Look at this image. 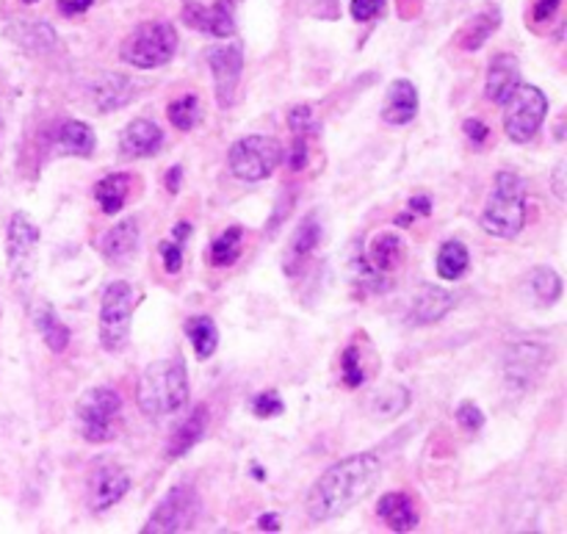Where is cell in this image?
Segmentation results:
<instances>
[{"label":"cell","mask_w":567,"mask_h":534,"mask_svg":"<svg viewBox=\"0 0 567 534\" xmlns=\"http://www.w3.org/2000/svg\"><path fill=\"white\" fill-rule=\"evenodd\" d=\"M380 476L382 463L371 452H360L347 460H338L310 487L308 502H305L308 518L313 524H330V521L341 518L349 510L358 507L363 499H369Z\"/></svg>","instance_id":"cell-1"},{"label":"cell","mask_w":567,"mask_h":534,"mask_svg":"<svg viewBox=\"0 0 567 534\" xmlns=\"http://www.w3.org/2000/svg\"><path fill=\"white\" fill-rule=\"evenodd\" d=\"M188 374L181 358L158 360L147 366L136 382V404L150 421H161L166 415L181 413L188 404Z\"/></svg>","instance_id":"cell-2"},{"label":"cell","mask_w":567,"mask_h":534,"mask_svg":"<svg viewBox=\"0 0 567 534\" xmlns=\"http://www.w3.org/2000/svg\"><path fill=\"white\" fill-rule=\"evenodd\" d=\"M480 225L487 236L515 238L526 225V183L515 172H498L487 194Z\"/></svg>","instance_id":"cell-3"},{"label":"cell","mask_w":567,"mask_h":534,"mask_svg":"<svg viewBox=\"0 0 567 534\" xmlns=\"http://www.w3.org/2000/svg\"><path fill=\"white\" fill-rule=\"evenodd\" d=\"M177 31L175 25L164 20L142 22L131 37L122 42V61L136 70H158V66L169 64L177 53Z\"/></svg>","instance_id":"cell-4"},{"label":"cell","mask_w":567,"mask_h":534,"mask_svg":"<svg viewBox=\"0 0 567 534\" xmlns=\"http://www.w3.org/2000/svg\"><path fill=\"white\" fill-rule=\"evenodd\" d=\"M286 158V150L271 136H244L227 150V166L244 183H260L275 175L277 166Z\"/></svg>","instance_id":"cell-5"},{"label":"cell","mask_w":567,"mask_h":534,"mask_svg":"<svg viewBox=\"0 0 567 534\" xmlns=\"http://www.w3.org/2000/svg\"><path fill=\"white\" fill-rule=\"evenodd\" d=\"M133 308H136V294L125 280H114L105 286L100 299V343L109 352H120L131 336Z\"/></svg>","instance_id":"cell-6"},{"label":"cell","mask_w":567,"mask_h":534,"mask_svg":"<svg viewBox=\"0 0 567 534\" xmlns=\"http://www.w3.org/2000/svg\"><path fill=\"white\" fill-rule=\"evenodd\" d=\"M504 131L515 144H526L540 133L548 114V97L543 89L520 83L504 103Z\"/></svg>","instance_id":"cell-7"},{"label":"cell","mask_w":567,"mask_h":534,"mask_svg":"<svg viewBox=\"0 0 567 534\" xmlns=\"http://www.w3.org/2000/svg\"><path fill=\"white\" fill-rule=\"evenodd\" d=\"M122 410V399L114 388H89L75 404V415L81 421V435L89 443H103L114 435L116 415Z\"/></svg>","instance_id":"cell-8"},{"label":"cell","mask_w":567,"mask_h":534,"mask_svg":"<svg viewBox=\"0 0 567 534\" xmlns=\"http://www.w3.org/2000/svg\"><path fill=\"white\" fill-rule=\"evenodd\" d=\"M199 513H203L199 493L192 485H175L153 510V515L144 524V532H192L197 526Z\"/></svg>","instance_id":"cell-9"},{"label":"cell","mask_w":567,"mask_h":534,"mask_svg":"<svg viewBox=\"0 0 567 534\" xmlns=\"http://www.w3.org/2000/svg\"><path fill=\"white\" fill-rule=\"evenodd\" d=\"M37 249H39V227L25 210H17L6 230V260L14 283L28 286L37 271Z\"/></svg>","instance_id":"cell-10"},{"label":"cell","mask_w":567,"mask_h":534,"mask_svg":"<svg viewBox=\"0 0 567 534\" xmlns=\"http://www.w3.org/2000/svg\"><path fill=\"white\" fill-rule=\"evenodd\" d=\"M210 66V75H214V86H216V100H219L221 109H230L236 103V92L238 83H241V72H244V50L238 42H227V44H216L205 53Z\"/></svg>","instance_id":"cell-11"},{"label":"cell","mask_w":567,"mask_h":534,"mask_svg":"<svg viewBox=\"0 0 567 534\" xmlns=\"http://www.w3.org/2000/svg\"><path fill=\"white\" fill-rule=\"evenodd\" d=\"M131 491V476L125 469L114 463H100L97 469L89 474L86 482V504L92 513H105L114 504H120L122 499Z\"/></svg>","instance_id":"cell-12"},{"label":"cell","mask_w":567,"mask_h":534,"mask_svg":"<svg viewBox=\"0 0 567 534\" xmlns=\"http://www.w3.org/2000/svg\"><path fill=\"white\" fill-rule=\"evenodd\" d=\"M183 20L194 31L210 33V37L227 39L236 33V17H233L230 0H219L214 6H203L197 0H186L183 3Z\"/></svg>","instance_id":"cell-13"},{"label":"cell","mask_w":567,"mask_h":534,"mask_svg":"<svg viewBox=\"0 0 567 534\" xmlns=\"http://www.w3.org/2000/svg\"><path fill=\"white\" fill-rule=\"evenodd\" d=\"M321 242V222L319 210H310L302 222L293 230L291 242H288L286 258H282V266H286V275H299L305 269V260L316 253Z\"/></svg>","instance_id":"cell-14"},{"label":"cell","mask_w":567,"mask_h":534,"mask_svg":"<svg viewBox=\"0 0 567 534\" xmlns=\"http://www.w3.org/2000/svg\"><path fill=\"white\" fill-rule=\"evenodd\" d=\"M164 147V131L153 120H133L120 136V155L127 161L153 158Z\"/></svg>","instance_id":"cell-15"},{"label":"cell","mask_w":567,"mask_h":534,"mask_svg":"<svg viewBox=\"0 0 567 534\" xmlns=\"http://www.w3.org/2000/svg\"><path fill=\"white\" fill-rule=\"evenodd\" d=\"M520 83H524V78H520V61L515 59L513 53L493 55L485 81L487 100L496 105H504L509 100V94H513Z\"/></svg>","instance_id":"cell-16"},{"label":"cell","mask_w":567,"mask_h":534,"mask_svg":"<svg viewBox=\"0 0 567 534\" xmlns=\"http://www.w3.org/2000/svg\"><path fill=\"white\" fill-rule=\"evenodd\" d=\"M133 97H136V83L122 72H105L92 83V100L103 114L125 109L133 103Z\"/></svg>","instance_id":"cell-17"},{"label":"cell","mask_w":567,"mask_h":534,"mask_svg":"<svg viewBox=\"0 0 567 534\" xmlns=\"http://www.w3.org/2000/svg\"><path fill=\"white\" fill-rule=\"evenodd\" d=\"M419 114V89L408 78H399L388 86L385 103H382V120L388 125H408Z\"/></svg>","instance_id":"cell-18"},{"label":"cell","mask_w":567,"mask_h":534,"mask_svg":"<svg viewBox=\"0 0 567 534\" xmlns=\"http://www.w3.org/2000/svg\"><path fill=\"white\" fill-rule=\"evenodd\" d=\"M548 360V349L540 343H518L507 352V380L513 386L526 388V382L537 380Z\"/></svg>","instance_id":"cell-19"},{"label":"cell","mask_w":567,"mask_h":534,"mask_svg":"<svg viewBox=\"0 0 567 534\" xmlns=\"http://www.w3.org/2000/svg\"><path fill=\"white\" fill-rule=\"evenodd\" d=\"M138 249V222L136 219H125L116 222L103 238H100V255H103L109 264L122 266L131 264L133 255Z\"/></svg>","instance_id":"cell-20"},{"label":"cell","mask_w":567,"mask_h":534,"mask_svg":"<svg viewBox=\"0 0 567 534\" xmlns=\"http://www.w3.org/2000/svg\"><path fill=\"white\" fill-rule=\"evenodd\" d=\"M454 294L446 291L441 286H421V291L415 294L413 305H410V321L413 325H435L441 321L449 310L454 308Z\"/></svg>","instance_id":"cell-21"},{"label":"cell","mask_w":567,"mask_h":534,"mask_svg":"<svg viewBox=\"0 0 567 534\" xmlns=\"http://www.w3.org/2000/svg\"><path fill=\"white\" fill-rule=\"evenodd\" d=\"M365 260L377 275H391L404 264V242L399 233L382 230L371 238L369 249H365Z\"/></svg>","instance_id":"cell-22"},{"label":"cell","mask_w":567,"mask_h":534,"mask_svg":"<svg viewBox=\"0 0 567 534\" xmlns=\"http://www.w3.org/2000/svg\"><path fill=\"white\" fill-rule=\"evenodd\" d=\"M205 430H208V408H194L192 415H186V419L181 421V427L169 435L164 454L169 460L183 458V454H188L199 441H203Z\"/></svg>","instance_id":"cell-23"},{"label":"cell","mask_w":567,"mask_h":534,"mask_svg":"<svg viewBox=\"0 0 567 534\" xmlns=\"http://www.w3.org/2000/svg\"><path fill=\"white\" fill-rule=\"evenodd\" d=\"M377 515L391 532H413L419 526V510L408 493H385L377 504Z\"/></svg>","instance_id":"cell-24"},{"label":"cell","mask_w":567,"mask_h":534,"mask_svg":"<svg viewBox=\"0 0 567 534\" xmlns=\"http://www.w3.org/2000/svg\"><path fill=\"white\" fill-rule=\"evenodd\" d=\"M94 131L81 120H66L55 133V147L64 155H78V158H89L94 153Z\"/></svg>","instance_id":"cell-25"},{"label":"cell","mask_w":567,"mask_h":534,"mask_svg":"<svg viewBox=\"0 0 567 534\" xmlns=\"http://www.w3.org/2000/svg\"><path fill=\"white\" fill-rule=\"evenodd\" d=\"M127 192H131V175H125V172H114V175H105L103 181L94 186V199H97L103 214L114 216L125 208Z\"/></svg>","instance_id":"cell-26"},{"label":"cell","mask_w":567,"mask_h":534,"mask_svg":"<svg viewBox=\"0 0 567 534\" xmlns=\"http://www.w3.org/2000/svg\"><path fill=\"white\" fill-rule=\"evenodd\" d=\"M33 325H37V330L42 332V341L48 343L50 352L61 355L66 347H70V327L55 316V310L50 308L48 302H42L37 310H33Z\"/></svg>","instance_id":"cell-27"},{"label":"cell","mask_w":567,"mask_h":534,"mask_svg":"<svg viewBox=\"0 0 567 534\" xmlns=\"http://www.w3.org/2000/svg\"><path fill=\"white\" fill-rule=\"evenodd\" d=\"M498 25H502V11L498 9H487V11H482V14L471 17L457 39L460 48L468 50V53H474V50H480L482 44H485L487 39L498 31Z\"/></svg>","instance_id":"cell-28"},{"label":"cell","mask_w":567,"mask_h":534,"mask_svg":"<svg viewBox=\"0 0 567 534\" xmlns=\"http://www.w3.org/2000/svg\"><path fill=\"white\" fill-rule=\"evenodd\" d=\"M410 408V391L404 386H385L371 397L369 413L377 421H393Z\"/></svg>","instance_id":"cell-29"},{"label":"cell","mask_w":567,"mask_h":534,"mask_svg":"<svg viewBox=\"0 0 567 534\" xmlns=\"http://www.w3.org/2000/svg\"><path fill=\"white\" fill-rule=\"evenodd\" d=\"M471 266V253L463 242H446L441 244L437 249V260H435V269L441 275V280L454 283L468 271Z\"/></svg>","instance_id":"cell-30"},{"label":"cell","mask_w":567,"mask_h":534,"mask_svg":"<svg viewBox=\"0 0 567 534\" xmlns=\"http://www.w3.org/2000/svg\"><path fill=\"white\" fill-rule=\"evenodd\" d=\"M186 336L192 341L197 360H208L216 352V347H219V330H216L214 319H208V316H194V319H188Z\"/></svg>","instance_id":"cell-31"},{"label":"cell","mask_w":567,"mask_h":534,"mask_svg":"<svg viewBox=\"0 0 567 534\" xmlns=\"http://www.w3.org/2000/svg\"><path fill=\"white\" fill-rule=\"evenodd\" d=\"M532 294H535V299L540 305H546V308H551V305H557L559 299H563V277L557 275V271L551 269V266H537L535 271H532Z\"/></svg>","instance_id":"cell-32"},{"label":"cell","mask_w":567,"mask_h":534,"mask_svg":"<svg viewBox=\"0 0 567 534\" xmlns=\"http://www.w3.org/2000/svg\"><path fill=\"white\" fill-rule=\"evenodd\" d=\"M166 116H169V122L177 131H192V127H197L199 120H203V103H199L197 94H183L175 103H169Z\"/></svg>","instance_id":"cell-33"},{"label":"cell","mask_w":567,"mask_h":534,"mask_svg":"<svg viewBox=\"0 0 567 534\" xmlns=\"http://www.w3.org/2000/svg\"><path fill=\"white\" fill-rule=\"evenodd\" d=\"M241 242H244V227H227L219 238H214L210 244V264L214 266H230L236 264L238 255H241Z\"/></svg>","instance_id":"cell-34"},{"label":"cell","mask_w":567,"mask_h":534,"mask_svg":"<svg viewBox=\"0 0 567 534\" xmlns=\"http://www.w3.org/2000/svg\"><path fill=\"white\" fill-rule=\"evenodd\" d=\"M341 371H343V386L347 388H360L365 382V371L363 366H360V349L354 347V343L343 349Z\"/></svg>","instance_id":"cell-35"},{"label":"cell","mask_w":567,"mask_h":534,"mask_svg":"<svg viewBox=\"0 0 567 534\" xmlns=\"http://www.w3.org/2000/svg\"><path fill=\"white\" fill-rule=\"evenodd\" d=\"M249 410H252L258 419H275V415H280L282 410H286V404H282L280 393L277 391H264V393H255V397L249 399Z\"/></svg>","instance_id":"cell-36"},{"label":"cell","mask_w":567,"mask_h":534,"mask_svg":"<svg viewBox=\"0 0 567 534\" xmlns=\"http://www.w3.org/2000/svg\"><path fill=\"white\" fill-rule=\"evenodd\" d=\"M288 127H291L297 136L316 131L313 109H310V105H297V109H291V114H288Z\"/></svg>","instance_id":"cell-37"},{"label":"cell","mask_w":567,"mask_h":534,"mask_svg":"<svg viewBox=\"0 0 567 534\" xmlns=\"http://www.w3.org/2000/svg\"><path fill=\"white\" fill-rule=\"evenodd\" d=\"M158 249L161 258H164V269L169 271V275H177V271L183 269V244L172 238V242H161Z\"/></svg>","instance_id":"cell-38"},{"label":"cell","mask_w":567,"mask_h":534,"mask_svg":"<svg viewBox=\"0 0 567 534\" xmlns=\"http://www.w3.org/2000/svg\"><path fill=\"white\" fill-rule=\"evenodd\" d=\"M457 421L468 432H480L482 427H485V413H482L474 402H463L457 408Z\"/></svg>","instance_id":"cell-39"},{"label":"cell","mask_w":567,"mask_h":534,"mask_svg":"<svg viewBox=\"0 0 567 534\" xmlns=\"http://www.w3.org/2000/svg\"><path fill=\"white\" fill-rule=\"evenodd\" d=\"M382 9H385V0H352V6H349L358 22H371L382 14Z\"/></svg>","instance_id":"cell-40"},{"label":"cell","mask_w":567,"mask_h":534,"mask_svg":"<svg viewBox=\"0 0 567 534\" xmlns=\"http://www.w3.org/2000/svg\"><path fill=\"white\" fill-rule=\"evenodd\" d=\"M565 172H567V161L565 158L557 161V166H554V172H551V188H554V197H557L559 203H565V197H567Z\"/></svg>","instance_id":"cell-41"},{"label":"cell","mask_w":567,"mask_h":534,"mask_svg":"<svg viewBox=\"0 0 567 534\" xmlns=\"http://www.w3.org/2000/svg\"><path fill=\"white\" fill-rule=\"evenodd\" d=\"M463 131H465V136H468L474 144H485L487 142V133H491L482 120H465Z\"/></svg>","instance_id":"cell-42"},{"label":"cell","mask_w":567,"mask_h":534,"mask_svg":"<svg viewBox=\"0 0 567 534\" xmlns=\"http://www.w3.org/2000/svg\"><path fill=\"white\" fill-rule=\"evenodd\" d=\"M305 164H308V142H305V136H297V142H293V150H291V170L293 172L305 170Z\"/></svg>","instance_id":"cell-43"},{"label":"cell","mask_w":567,"mask_h":534,"mask_svg":"<svg viewBox=\"0 0 567 534\" xmlns=\"http://www.w3.org/2000/svg\"><path fill=\"white\" fill-rule=\"evenodd\" d=\"M559 3H563V0H537V3H535V20L537 22L551 20V17L557 14Z\"/></svg>","instance_id":"cell-44"},{"label":"cell","mask_w":567,"mask_h":534,"mask_svg":"<svg viewBox=\"0 0 567 534\" xmlns=\"http://www.w3.org/2000/svg\"><path fill=\"white\" fill-rule=\"evenodd\" d=\"M408 208H410V214H415V216H430L432 214V197H426V194H415V197H410Z\"/></svg>","instance_id":"cell-45"},{"label":"cell","mask_w":567,"mask_h":534,"mask_svg":"<svg viewBox=\"0 0 567 534\" xmlns=\"http://www.w3.org/2000/svg\"><path fill=\"white\" fill-rule=\"evenodd\" d=\"M92 3L94 0H59V9L64 11L66 17H72V14H83Z\"/></svg>","instance_id":"cell-46"},{"label":"cell","mask_w":567,"mask_h":534,"mask_svg":"<svg viewBox=\"0 0 567 534\" xmlns=\"http://www.w3.org/2000/svg\"><path fill=\"white\" fill-rule=\"evenodd\" d=\"M258 530H264V532H280L282 530V524H280V515L277 513H264L258 518Z\"/></svg>","instance_id":"cell-47"},{"label":"cell","mask_w":567,"mask_h":534,"mask_svg":"<svg viewBox=\"0 0 567 534\" xmlns=\"http://www.w3.org/2000/svg\"><path fill=\"white\" fill-rule=\"evenodd\" d=\"M181 181H183V166H172L169 172H166V188H169L172 194L181 192Z\"/></svg>","instance_id":"cell-48"},{"label":"cell","mask_w":567,"mask_h":534,"mask_svg":"<svg viewBox=\"0 0 567 534\" xmlns=\"http://www.w3.org/2000/svg\"><path fill=\"white\" fill-rule=\"evenodd\" d=\"M415 222V214H402V216H396V225L399 227H408V225H413Z\"/></svg>","instance_id":"cell-49"},{"label":"cell","mask_w":567,"mask_h":534,"mask_svg":"<svg viewBox=\"0 0 567 534\" xmlns=\"http://www.w3.org/2000/svg\"><path fill=\"white\" fill-rule=\"evenodd\" d=\"M25 3H37V0H25Z\"/></svg>","instance_id":"cell-50"}]
</instances>
